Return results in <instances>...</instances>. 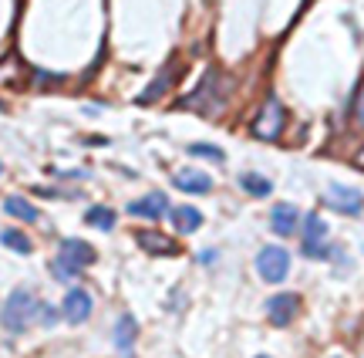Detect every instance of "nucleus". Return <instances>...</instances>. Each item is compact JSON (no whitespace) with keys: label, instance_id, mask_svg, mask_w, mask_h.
<instances>
[{"label":"nucleus","instance_id":"nucleus-1","mask_svg":"<svg viewBox=\"0 0 364 358\" xmlns=\"http://www.w3.org/2000/svg\"><path fill=\"white\" fill-rule=\"evenodd\" d=\"M41 315V305L38 298L27 291V288H21V291H14L11 298H7V305H4V315H0V321H4V328L14 335H21L31 328V321Z\"/></svg>","mask_w":364,"mask_h":358},{"label":"nucleus","instance_id":"nucleus-2","mask_svg":"<svg viewBox=\"0 0 364 358\" xmlns=\"http://www.w3.org/2000/svg\"><path fill=\"white\" fill-rule=\"evenodd\" d=\"M223 88H226V85H223V75L216 68H209L206 75H203V81L189 92V98H186L182 105L196 108V112H216V108L223 105Z\"/></svg>","mask_w":364,"mask_h":358},{"label":"nucleus","instance_id":"nucleus-3","mask_svg":"<svg viewBox=\"0 0 364 358\" xmlns=\"http://www.w3.org/2000/svg\"><path fill=\"white\" fill-rule=\"evenodd\" d=\"M327 223H324V216H317V213H311V216H304V243H300V251L307 253V257H314V260H327L331 257V247H327Z\"/></svg>","mask_w":364,"mask_h":358},{"label":"nucleus","instance_id":"nucleus-4","mask_svg":"<svg viewBox=\"0 0 364 358\" xmlns=\"http://www.w3.org/2000/svg\"><path fill=\"white\" fill-rule=\"evenodd\" d=\"M257 274H260L267 284H284L287 274H290V253H287L284 247H277V243L263 247V251L257 253Z\"/></svg>","mask_w":364,"mask_h":358},{"label":"nucleus","instance_id":"nucleus-5","mask_svg":"<svg viewBox=\"0 0 364 358\" xmlns=\"http://www.w3.org/2000/svg\"><path fill=\"white\" fill-rule=\"evenodd\" d=\"M284 125H287V112H284V105H280V98H267L260 108V115L253 119V135L263 139V142H273V139H280Z\"/></svg>","mask_w":364,"mask_h":358},{"label":"nucleus","instance_id":"nucleus-6","mask_svg":"<svg viewBox=\"0 0 364 358\" xmlns=\"http://www.w3.org/2000/svg\"><path fill=\"white\" fill-rule=\"evenodd\" d=\"M324 203L331 210L344 213V216H361L364 210V193L354 189V186H344V183H331L324 193Z\"/></svg>","mask_w":364,"mask_h":358},{"label":"nucleus","instance_id":"nucleus-7","mask_svg":"<svg viewBox=\"0 0 364 358\" xmlns=\"http://www.w3.org/2000/svg\"><path fill=\"white\" fill-rule=\"evenodd\" d=\"M297 311H300L297 294H273L270 301H267V318H270V325H277V328H287L290 321L297 318Z\"/></svg>","mask_w":364,"mask_h":358},{"label":"nucleus","instance_id":"nucleus-8","mask_svg":"<svg viewBox=\"0 0 364 358\" xmlns=\"http://www.w3.org/2000/svg\"><path fill=\"white\" fill-rule=\"evenodd\" d=\"M61 315H65L71 325H85L91 318V294L85 288H71L65 298V305H61Z\"/></svg>","mask_w":364,"mask_h":358},{"label":"nucleus","instance_id":"nucleus-9","mask_svg":"<svg viewBox=\"0 0 364 358\" xmlns=\"http://www.w3.org/2000/svg\"><path fill=\"white\" fill-rule=\"evenodd\" d=\"M270 226L277 237H294L300 226V210L294 203H277L270 210Z\"/></svg>","mask_w":364,"mask_h":358},{"label":"nucleus","instance_id":"nucleus-10","mask_svg":"<svg viewBox=\"0 0 364 358\" xmlns=\"http://www.w3.org/2000/svg\"><path fill=\"white\" fill-rule=\"evenodd\" d=\"M129 213L132 216H142V220H156L159 223V220L169 213V199H166V193H149V196L129 203Z\"/></svg>","mask_w":364,"mask_h":358},{"label":"nucleus","instance_id":"nucleus-11","mask_svg":"<svg viewBox=\"0 0 364 358\" xmlns=\"http://www.w3.org/2000/svg\"><path fill=\"white\" fill-rule=\"evenodd\" d=\"M176 75H179V71H176V61H169V65L159 71V78L152 81V85H149L142 95H139V105H152L156 98H162V95H166L172 85H176Z\"/></svg>","mask_w":364,"mask_h":358},{"label":"nucleus","instance_id":"nucleus-12","mask_svg":"<svg viewBox=\"0 0 364 358\" xmlns=\"http://www.w3.org/2000/svg\"><path fill=\"white\" fill-rule=\"evenodd\" d=\"M135 338H139V321L132 318V315H122V318L115 321V348H118V355H132Z\"/></svg>","mask_w":364,"mask_h":358},{"label":"nucleus","instance_id":"nucleus-13","mask_svg":"<svg viewBox=\"0 0 364 358\" xmlns=\"http://www.w3.org/2000/svg\"><path fill=\"white\" fill-rule=\"evenodd\" d=\"M61 257L71 260V264H78V267H91L95 260H98L95 247L85 243V240H61Z\"/></svg>","mask_w":364,"mask_h":358},{"label":"nucleus","instance_id":"nucleus-14","mask_svg":"<svg viewBox=\"0 0 364 358\" xmlns=\"http://www.w3.org/2000/svg\"><path fill=\"white\" fill-rule=\"evenodd\" d=\"M172 183L179 186L182 193H196V196H203V193L213 189V179H209L206 173H199V169H179Z\"/></svg>","mask_w":364,"mask_h":358},{"label":"nucleus","instance_id":"nucleus-15","mask_svg":"<svg viewBox=\"0 0 364 358\" xmlns=\"http://www.w3.org/2000/svg\"><path fill=\"white\" fill-rule=\"evenodd\" d=\"M135 240H139V247H145L149 253H162V257L179 253V247H176L172 240H166L162 233H152V230H139V233H135Z\"/></svg>","mask_w":364,"mask_h":358},{"label":"nucleus","instance_id":"nucleus-16","mask_svg":"<svg viewBox=\"0 0 364 358\" xmlns=\"http://www.w3.org/2000/svg\"><path fill=\"white\" fill-rule=\"evenodd\" d=\"M4 210L11 213L14 220H24V223H38L41 220V210L34 203H27L24 196H7L4 199Z\"/></svg>","mask_w":364,"mask_h":358},{"label":"nucleus","instance_id":"nucleus-17","mask_svg":"<svg viewBox=\"0 0 364 358\" xmlns=\"http://www.w3.org/2000/svg\"><path fill=\"white\" fill-rule=\"evenodd\" d=\"M172 223H176L179 233H196L203 226V213L196 210V206H176L172 210Z\"/></svg>","mask_w":364,"mask_h":358},{"label":"nucleus","instance_id":"nucleus-18","mask_svg":"<svg viewBox=\"0 0 364 358\" xmlns=\"http://www.w3.org/2000/svg\"><path fill=\"white\" fill-rule=\"evenodd\" d=\"M240 186H243V193H250V196H257V199H263V196H270L273 193V183L260 173H243L240 176Z\"/></svg>","mask_w":364,"mask_h":358},{"label":"nucleus","instance_id":"nucleus-19","mask_svg":"<svg viewBox=\"0 0 364 358\" xmlns=\"http://www.w3.org/2000/svg\"><path fill=\"white\" fill-rule=\"evenodd\" d=\"M85 220H88V226H95V230H115V210H108V206H91L88 213H85Z\"/></svg>","mask_w":364,"mask_h":358},{"label":"nucleus","instance_id":"nucleus-20","mask_svg":"<svg viewBox=\"0 0 364 358\" xmlns=\"http://www.w3.org/2000/svg\"><path fill=\"white\" fill-rule=\"evenodd\" d=\"M0 243H4V247H11V251H17V253H31V251H34V243H31L21 230H4V233H0Z\"/></svg>","mask_w":364,"mask_h":358},{"label":"nucleus","instance_id":"nucleus-21","mask_svg":"<svg viewBox=\"0 0 364 358\" xmlns=\"http://www.w3.org/2000/svg\"><path fill=\"white\" fill-rule=\"evenodd\" d=\"M51 274L58 280H78V274H81V267L78 264H71V260H65V257H58V260H51Z\"/></svg>","mask_w":364,"mask_h":358},{"label":"nucleus","instance_id":"nucleus-22","mask_svg":"<svg viewBox=\"0 0 364 358\" xmlns=\"http://www.w3.org/2000/svg\"><path fill=\"white\" fill-rule=\"evenodd\" d=\"M189 156L213 159V162H226V152H223L220 146H209V142H193V146H189Z\"/></svg>","mask_w":364,"mask_h":358},{"label":"nucleus","instance_id":"nucleus-23","mask_svg":"<svg viewBox=\"0 0 364 358\" xmlns=\"http://www.w3.org/2000/svg\"><path fill=\"white\" fill-rule=\"evenodd\" d=\"M38 318L44 321L48 328H51V325H58V311H54L51 305H41V315H38Z\"/></svg>","mask_w":364,"mask_h":358},{"label":"nucleus","instance_id":"nucleus-24","mask_svg":"<svg viewBox=\"0 0 364 358\" xmlns=\"http://www.w3.org/2000/svg\"><path fill=\"white\" fill-rule=\"evenodd\" d=\"M199 260H203V264H213V260H216V251H203L199 253Z\"/></svg>","mask_w":364,"mask_h":358},{"label":"nucleus","instance_id":"nucleus-25","mask_svg":"<svg viewBox=\"0 0 364 358\" xmlns=\"http://www.w3.org/2000/svg\"><path fill=\"white\" fill-rule=\"evenodd\" d=\"M257 358H270V355H257Z\"/></svg>","mask_w":364,"mask_h":358},{"label":"nucleus","instance_id":"nucleus-26","mask_svg":"<svg viewBox=\"0 0 364 358\" xmlns=\"http://www.w3.org/2000/svg\"><path fill=\"white\" fill-rule=\"evenodd\" d=\"M0 173H4V166H0Z\"/></svg>","mask_w":364,"mask_h":358}]
</instances>
